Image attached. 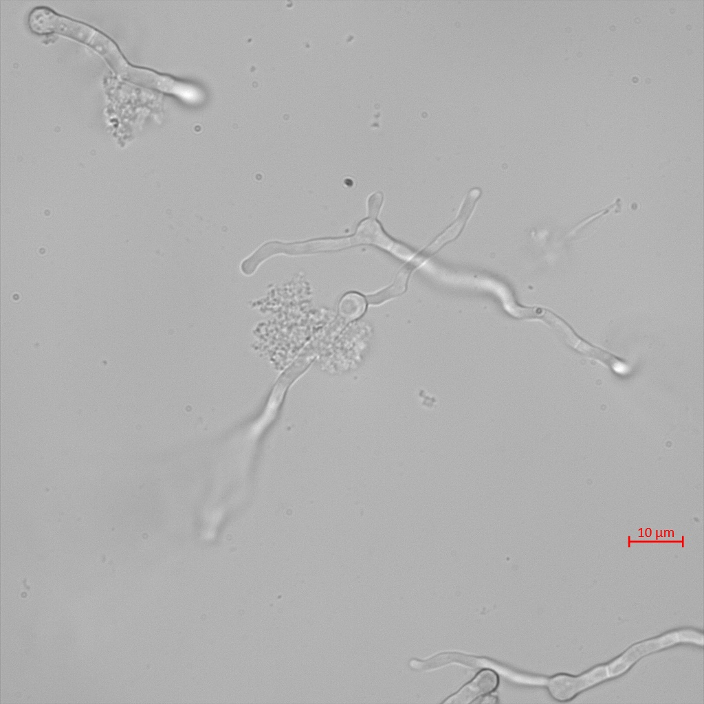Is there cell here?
I'll use <instances>...</instances> for the list:
<instances>
[{
    "instance_id": "7a4b0ae2",
    "label": "cell",
    "mask_w": 704,
    "mask_h": 704,
    "mask_svg": "<svg viewBox=\"0 0 704 704\" xmlns=\"http://www.w3.org/2000/svg\"><path fill=\"white\" fill-rule=\"evenodd\" d=\"M532 318H540L549 325L564 342L575 352L592 358L614 369L621 368L622 362L611 353L585 341L561 318L548 309L534 308Z\"/></svg>"
},
{
    "instance_id": "3957f363",
    "label": "cell",
    "mask_w": 704,
    "mask_h": 704,
    "mask_svg": "<svg viewBox=\"0 0 704 704\" xmlns=\"http://www.w3.org/2000/svg\"><path fill=\"white\" fill-rule=\"evenodd\" d=\"M607 676L608 670L604 666L595 668L578 677L558 674L549 680L547 689L553 698L565 701L573 698L575 693L604 679Z\"/></svg>"
},
{
    "instance_id": "52a82bcc",
    "label": "cell",
    "mask_w": 704,
    "mask_h": 704,
    "mask_svg": "<svg viewBox=\"0 0 704 704\" xmlns=\"http://www.w3.org/2000/svg\"><path fill=\"white\" fill-rule=\"evenodd\" d=\"M496 702H497L496 698L493 696H491V695H487V696H485L484 698H483V700L481 701V703H496Z\"/></svg>"
},
{
    "instance_id": "8992f818",
    "label": "cell",
    "mask_w": 704,
    "mask_h": 704,
    "mask_svg": "<svg viewBox=\"0 0 704 704\" xmlns=\"http://www.w3.org/2000/svg\"><path fill=\"white\" fill-rule=\"evenodd\" d=\"M340 315L349 320L361 317L366 309V300L361 294L349 292L342 296L339 302Z\"/></svg>"
},
{
    "instance_id": "5b68a950",
    "label": "cell",
    "mask_w": 704,
    "mask_h": 704,
    "mask_svg": "<svg viewBox=\"0 0 704 704\" xmlns=\"http://www.w3.org/2000/svg\"><path fill=\"white\" fill-rule=\"evenodd\" d=\"M124 80L143 87L165 92L178 93V83L168 77L162 76L148 69L131 65L124 76Z\"/></svg>"
},
{
    "instance_id": "6da1fadb",
    "label": "cell",
    "mask_w": 704,
    "mask_h": 704,
    "mask_svg": "<svg viewBox=\"0 0 704 704\" xmlns=\"http://www.w3.org/2000/svg\"><path fill=\"white\" fill-rule=\"evenodd\" d=\"M28 25L34 34H58L92 47L116 73L128 63L117 44L104 33L84 23L60 15L46 6L34 8Z\"/></svg>"
},
{
    "instance_id": "277c9868",
    "label": "cell",
    "mask_w": 704,
    "mask_h": 704,
    "mask_svg": "<svg viewBox=\"0 0 704 704\" xmlns=\"http://www.w3.org/2000/svg\"><path fill=\"white\" fill-rule=\"evenodd\" d=\"M498 682V676L495 672L491 670H484L456 694L450 696L444 703H471L480 696L493 692L496 688Z\"/></svg>"
}]
</instances>
